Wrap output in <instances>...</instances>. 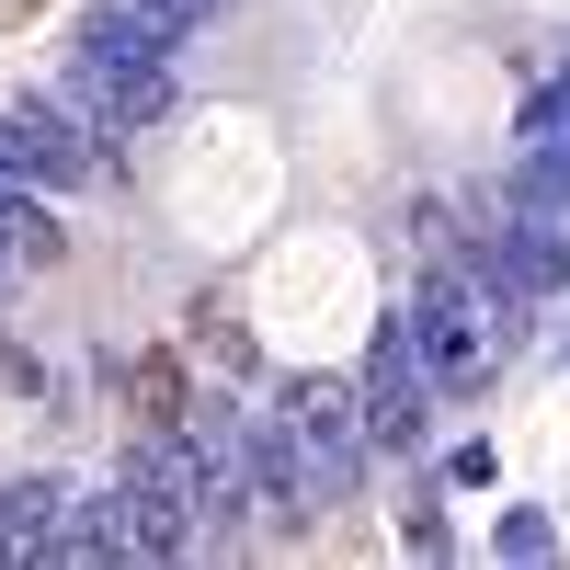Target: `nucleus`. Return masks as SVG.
I'll return each mask as SVG.
<instances>
[{
    "label": "nucleus",
    "instance_id": "obj_2",
    "mask_svg": "<svg viewBox=\"0 0 570 570\" xmlns=\"http://www.w3.org/2000/svg\"><path fill=\"white\" fill-rule=\"evenodd\" d=\"M206 537V480H195V434L160 422L149 445L126 456V548L137 559H183Z\"/></svg>",
    "mask_w": 570,
    "mask_h": 570
},
{
    "label": "nucleus",
    "instance_id": "obj_8",
    "mask_svg": "<svg viewBox=\"0 0 570 570\" xmlns=\"http://www.w3.org/2000/svg\"><path fill=\"white\" fill-rule=\"evenodd\" d=\"M0 252H23V263L58 252V228H46V206L23 195V171H12V160H0Z\"/></svg>",
    "mask_w": 570,
    "mask_h": 570
},
{
    "label": "nucleus",
    "instance_id": "obj_7",
    "mask_svg": "<svg viewBox=\"0 0 570 570\" xmlns=\"http://www.w3.org/2000/svg\"><path fill=\"white\" fill-rule=\"evenodd\" d=\"M46 513H58V480H12L0 491V559H46Z\"/></svg>",
    "mask_w": 570,
    "mask_h": 570
},
{
    "label": "nucleus",
    "instance_id": "obj_1",
    "mask_svg": "<svg viewBox=\"0 0 570 570\" xmlns=\"http://www.w3.org/2000/svg\"><path fill=\"white\" fill-rule=\"evenodd\" d=\"M525 308V285H513L502 263L480 274V263H434V285H422V308H411V343H422V376L434 389H480V376L513 354V320Z\"/></svg>",
    "mask_w": 570,
    "mask_h": 570
},
{
    "label": "nucleus",
    "instance_id": "obj_9",
    "mask_svg": "<svg viewBox=\"0 0 570 570\" xmlns=\"http://www.w3.org/2000/svg\"><path fill=\"white\" fill-rule=\"evenodd\" d=\"M502 548L513 559H548V513H502Z\"/></svg>",
    "mask_w": 570,
    "mask_h": 570
},
{
    "label": "nucleus",
    "instance_id": "obj_3",
    "mask_svg": "<svg viewBox=\"0 0 570 570\" xmlns=\"http://www.w3.org/2000/svg\"><path fill=\"white\" fill-rule=\"evenodd\" d=\"M0 160L35 171V183H80L91 171V126L58 104V91H23V104L0 115Z\"/></svg>",
    "mask_w": 570,
    "mask_h": 570
},
{
    "label": "nucleus",
    "instance_id": "obj_11",
    "mask_svg": "<svg viewBox=\"0 0 570 570\" xmlns=\"http://www.w3.org/2000/svg\"><path fill=\"white\" fill-rule=\"evenodd\" d=\"M149 12H160V23H171V35H195V23H206V12H217V0H149Z\"/></svg>",
    "mask_w": 570,
    "mask_h": 570
},
{
    "label": "nucleus",
    "instance_id": "obj_6",
    "mask_svg": "<svg viewBox=\"0 0 570 570\" xmlns=\"http://www.w3.org/2000/svg\"><path fill=\"white\" fill-rule=\"evenodd\" d=\"M126 548V480L115 491H58V513H46V559H115Z\"/></svg>",
    "mask_w": 570,
    "mask_h": 570
},
{
    "label": "nucleus",
    "instance_id": "obj_10",
    "mask_svg": "<svg viewBox=\"0 0 570 570\" xmlns=\"http://www.w3.org/2000/svg\"><path fill=\"white\" fill-rule=\"evenodd\" d=\"M548 126H570V69H559V80L537 91V115H525V137H548Z\"/></svg>",
    "mask_w": 570,
    "mask_h": 570
},
{
    "label": "nucleus",
    "instance_id": "obj_4",
    "mask_svg": "<svg viewBox=\"0 0 570 570\" xmlns=\"http://www.w3.org/2000/svg\"><path fill=\"white\" fill-rule=\"evenodd\" d=\"M365 422H376V445H422V343H411V320L376 331V365H365Z\"/></svg>",
    "mask_w": 570,
    "mask_h": 570
},
{
    "label": "nucleus",
    "instance_id": "obj_5",
    "mask_svg": "<svg viewBox=\"0 0 570 570\" xmlns=\"http://www.w3.org/2000/svg\"><path fill=\"white\" fill-rule=\"evenodd\" d=\"M491 263L525 285V297H559L570 285V217L559 206H513V228H491Z\"/></svg>",
    "mask_w": 570,
    "mask_h": 570
}]
</instances>
